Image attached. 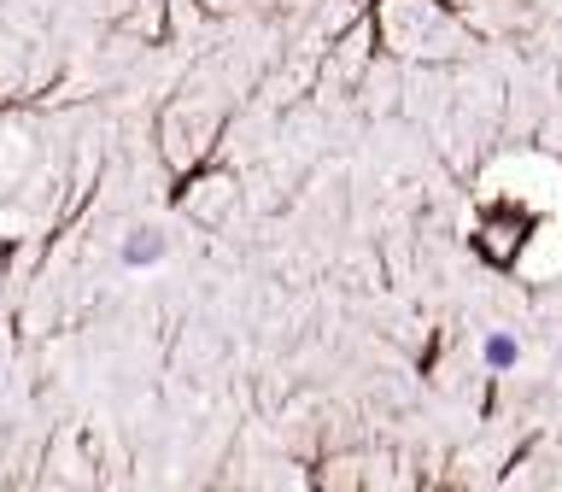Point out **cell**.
I'll return each instance as SVG.
<instances>
[{"mask_svg": "<svg viewBox=\"0 0 562 492\" xmlns=\"http://www.w3.org/2000/svg\"><path fill=\"white\" fill-rule=\"evenodd\" d=\"M158 253H165V235H153V228H135V235L123 241V258L130 264H153Z\"/></svg>", "mask_w": 562, "mask_h": 492, "instance_id": "1", "label": "cell"}, {"mask_svg": "<svg viewBox=\"0 0 562 492\" xmlns=\"http://www.w3.org/2000/svg\"><path fill=\"white\" fill-rule=\"evenodd\" d=\"M516 358H521L516 334H486V364L492 369H516Z\"/></svg>", "mask_w": 562, "mask_h": 492, "instance_id": "2", "label": "cell"}]
</instances>
